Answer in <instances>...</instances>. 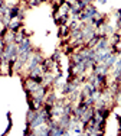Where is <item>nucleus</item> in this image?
<instances>
[{
  "label": "nucleus",
  "instance_id": "nucleus-1",
  "mask_svg": "<svg viewBox=\"0 0 121 136\" xmlns=\"http://www.w3.org/2000/svg\"><path fill=\"white\" fill-rule=\"evenodd\" d=\"M7 28H9V30H12V32H19V30L23 28V23H22V20H20L19 17H14V19H12V20L7 23Z\"/></svg>",
  "mask_w": 121,
  "mask_h": 136
},
{
  "label": "nucleus",
  "instance_id": "nucleus-2",
  "mask_svg": "<svg viewBox=\"0 0 121 136\" xmlns=\"http://www.w3.org/2000/svg\"><path fill=\"white\" fill-rule=\"evenodd\" d=\"M110 39H108V36H102L98 42H97V45L94 46V49L95 51H107L110 46Z\"/></svg>",
  "mask_w": 121,
  "mask_h": 136
},
{
  "label": "nucleus",
  "instance_id": "nucleus-3",
  "mask_svg": "<svg viewBox=\"0 0 121 136\" xmlns=\"http://www.w3.org/2000/svg\"><path fill=\"white\" fill-rule=\"evenodd\" d=\"M27 51H33V49H32V45H30V39L25 38V41L17 45V52L23 54V52H27Z\"/></svg>",
  "mask_w": 121,
  "mask_h": 136
},
{
  "label": "nucleus",
  "instance_id": "nucleus-4",
  "mask_svg": "<svg viewBox=\"0 0 121 136\" xmlns=\"http://www.w3.org/2000/svg\"><path fill=\"white\" fill-rule=\"evenodd\" d=\"M25 35L22 33V30H19V32H14V36H13V42L16 43V45H19V43H22L23 41H25Z\"/></svg>",
  "mask_w": 121,
  "mask_h": 136
},
{
  "label": "nucleus",
  "instance_id": "nucleus-5",
  "mask_svg": "<svg viewBox=\"0 0 121 136\" xmlns=\"http://www.w3.org/2000/svg\"><path fill=\"white\" fill-rule=\"evenodd\" d=\"M121 41V36L118 32H114L113 35H111V39H110V42H111V45H118Z\"/></svg>",
  "mask_w": 121,
  "mask_h": 136
},
{
  "label": "nucleus",
  "instance_id": "nucleus-6",
  "mask_svg": "<svg viewBox=\"0 0 121 136\" xmlns=\"http://www.w3.org/2000/svg\"><path fill=\"white\" fill-rule=\"evenodd\" d=\"M7 120H9V126H7V129L3 132V135H7V133L10 132L12 126H13V122H12V113H10V112H7Z\"/></svg>",
  "mask_w": 121,
  "mask_h": 136
},
{
  "label": "nucleus",
  "instance_id": "nucleus-7",
  "mask_svg": "<svg viewBox=\"0 0 121 136\" xmlns=\"http://www.w3.org/2000/svg\"><path fill=\"white\" fill-rule=\"evenodd\" d=\"M115 13H117V16H118V22L121 23V9H118V10H117Z\"/></svg>",
  "mask_w": 121,
  "mask_h": 136
},
{
  "label": "nucleus",
  "instance_id": "nucleus-8",
  "mask_svg": "<svg viewBox=\"0 0 121 136\" xmlns=\"http://www.w3.org/2000/svg\"><path fill=\"white\" fill-rule=\"evenodd\" d=\"M115 64H117V68H121V58L117 61V62H115Z\"/></svg>",
  "mask_w": 121,
  "mask_h": 136
},
{
  "label": "nucleus",
  "instance_id": "nucleus-9",
  "mask_svg": "<svg viewBox=\"0 0 121 136\" xmlns=\"http://www.w3.org/2000/svg\"><path fill=\"white\" fill-rule=\"evenodd\" d=\"M100 3H101V4H105V3H107V0H100Z\"/></svg>",
  "mask_w": 121,
  "mask_h": 136
}]
</instances>
